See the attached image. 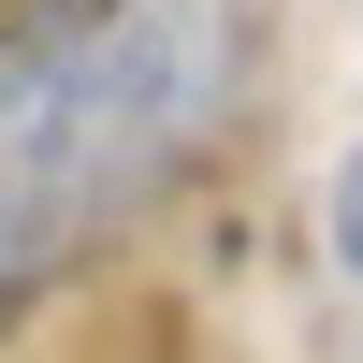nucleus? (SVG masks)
Listing matches in <instances>:
<instances>
[{"instance_id": "nucleus-1", "label": "nucleus", "mask_w": 363, "mask_h": 363, "mask_svg": "<svg viewBox=\"0 0 363 363\" xmlns=\"http://www.w3.org/2000/svg\"><path fill=\"white\" fill-rule=\"evenodd\" d=\"M247 102V0H102L0 58V306L131 233Z\"/></svg>"}, {"instance_id": "nucleus-2", "label": "nucleus", "mask_w": 363, "mask_h": 363, "mask_svg": "<svg viewBox=\"0 0 363 363\" xmlns=\"http://www.w3.org/2000/svg\"><path fill=\"white\" fill-rule=\"evenodd\" d=\"M320 262L363 291V145H335V174H320Z\"/></svg>"}]
</instances>
